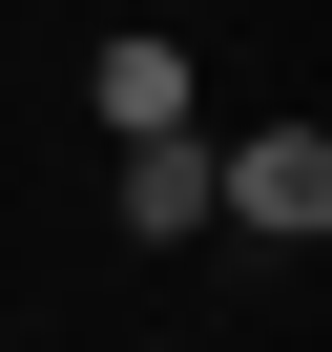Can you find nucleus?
I'll list each match as a JSON object with an SVG mask.
<instances>
[{"label":"nucleus","mask_w":332,"mask_h":352,"mask_svg":"<svg viewBox=\"0 0 332 352\" xmlns=\"http://www.w3.org/2000/svg\"><path fill=\"white\" fill-rule=\"evenodd\" d=\"M229 228H270V249L332 228V124H249V145H229Z\"/></svg>","instance_id":"1"},{"label":"nucleus","mask_w":332,"mask_h":352,"mask_svg":"<svg viewBox=\"0 0 332 352\" xmlns=\"http://www.w3.org/2000/svg\"><path fill=\"white\" fill-rule=\"evenodd\" d=\"M83 104H104V145H187V42H145V21H125V42L83 63Z\"/></svg>","instance_id":"2"},{"label":"nucleus","mask_w":332,"mask_h":352,"mask_svg":"<svg viewBox=\"0 0 332 352\" xmlns=\"http://www.w3.org/2000/svg\"><path fill=\"white\" fill-rule=\"evenodd\" d=\"M104 208H125L145 249H187V228L229 208V166H208V145H125V187H104Z\"/></svg>","instance_id":"3"}]
</instances>
